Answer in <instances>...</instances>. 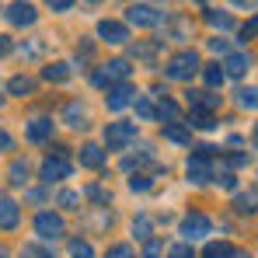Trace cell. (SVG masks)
Returning <instances> with one entry per match:
<instances>
[{"instance_id": "cell-1", "label": "cell", "mask_w": 258, "mask_h": 258, "mask_svg": "<svg viewBox=\"0 0 258 258\" xmlns=\"http://www.w3.org/2000/svg\"><path fill=\"white\" fill-rule=\"evenodd\" d=\"M199 70H203V63H199V52H196V49L174 52L171 59H168V67H164V74H168L171 81H192Z\"/></svg>"}, {"instance_id": "cell-2", "label": "cell", "mask_w": 258, "mask_h": 258, "mask_svg": "<svg viewBox=\"0 0 258 258\" xmlns=\"http://www.w3.org/2000/svg\"><path fill=\"white\" fill-rule=\"evenodd\" d=\"M210 154H213V147H196V154L188 157V181L206 185V181L216 178V168H213V161H210Z\"/></svg>"}, {"instance_id": "cell-3", "label": "cell", "mask_w": 258, "mask_h": 258, "mask_svg": "<svg viewBox=\"0 0 258 258\" xmlns=\"http://www.w3.org/2000/svg\"><path fill=\"white\" fill-rule=\"evenodd\" d=\"M126 77H129V63L126 59H112V63L98 67L91 81H94L98 87H108V91H112L115 84H126Z\"/></svg>"}, {"instance_id": "cell-4", "label": "cell", "mask_w": 258, "mask_h": 258, "mask_svg": "<svg viewBox=\"0 0 258 258\" xmlns=\"http://www.w3.org/2000/svg\"><path fill=\"white\" fill-rule=\"evenodd\" d=\"M136 140V122H108L105 126V143L108 150H126Z\"/></svg>"}, {"instance_id": "cell-5", "label": "cell", "mask_w": 258, "mask_h": 258, "mask_svg": "<svg viewBox=\"0 0 258 258\" xmlns=\"http://www.w3.org/2000/svg\"><path fill=\"white\" fill-rule=\"evenodd\" d=\"M178 234L185 237V241H199V237H206V234H213V220L206 213H188L181 220V227H178Z\"/></svg>"}, {"instance_id": "cell-6", "label": "cell", "mask_w": 258, "mask_h": 258, "mask_svg": "<svg viewBox=\"0 0 258 258\" xmlns=\"http://www.w3.org/2000/svg\"><path fill=\"white\" fill-rule=\"evenodd\" d=\"M63 230H67V223H63L59 213H39L35 216V234H39L42 241H59Z\"/></svg>"}, {"instance_id": "cell-7", "label": "cell", "mask_w": 258, "mask_h": 258, "mask_svg": "<svg viewBox=\"0 0 258 258\" xmlns=\"http://www.w3.org/2000/svg\"><path fill=\"white\" fill-rule=\"evenodd\" d=\"M70 174H74V164H70L67 157H56V154H52V157H45V161H42V181H49V185L70 178Z\"/></svg>"}, {"instance_id": "cell-8", "label": "cell", "mask_w": 258, "mask_h": 258, "mask_svg": "<svg viewBox=\"0 0 258 258\" xmlns=\"http://www.w3.org/2000/svg\"><path fill=\"white\" fill-rule=\"evenodd\" d=\"M129 25H136V28H154V25H161V11H154L150 4H133L126 11Z\"/></svg>"}, {"instance_id": "cell-9", "label": "cell", "mask_w": 258, "mask_h": 258, "mask_svg": "<svg viewBox=\"0 0 258 258\" xmlns=\"http://www.w3.org/2000/svg\"><path fill=\"white\" fill-rule=\"evenodd\" d=\"M7 21H11L14 28H28V25L39 21V11H35L32 4H25V0H18V4L7 7Z\"/></svg>"}, {"instance_id": "cell-10", "label": "cell", "mask_w": 258, "mask_h": 258, "mask_svg": "<svg viewBox=\"0 0 258 258\" xmlns=\"http://www.w3.org/2000/svg\"><path fill=\"white\" fill-rule=\"evenodd\" d=\"M98 39L101 42H108V45H122V42H129V28L122 25V21H101L98 25Z\"/></svg>"}, {"instance_id": "cell-11", "label": "cell", "mask_w": 258, "mask_h": 258, "mask_svg": "<svg viewBox=\"0 0 258 258\" xmlns=\"http://www.w3.org/2000/svg\"><path fill=\"white\" fill-rule=\"evenodd\" d=\"M188 105H192V112L213 115L216 108H220V94H213V91H188Z\"/></svg>"}, {"instance_id": "cell-12", "label": "cell", "mask_w": 258, "mask_h": 258, "mask_svg": "<svg viewBox=\"0 0 258 258\" xmlns=\"http://www.w3.org/2000/svg\"><path fill=\"white\" fill-rule=\"evenodd\" d=\"M223 70H227V77H237V81H241V77L251 70V56H248V52H230L227 63H223Z\"/></svg>"}, {"instance_id": "cell-13", "label": "cell", "mask_w": 258, "mask_h": 258, "mask_svg": "<svg viewBox=\"0 0 258 258\" xmlns=\"http://www.w3.org/2000/svg\"><path fill=\"white\" fill-rule=\"evenodd\" d=\"M133 94H136V91H133L129 84H115L112 91H108V112H122L129 101H136Z\"/></svg>"}, {"instance_id": "cell-14", "label": "cell", "mask_w": 258, "mask_h": 258, "mask_svg": "<svg viewBox=\"0 0 258 258\" xmlns=\"http://www.w3.org/2000/svg\"><path fill=\"white\" fill-rule=\"evenodd\" d=\"M25 136H28V143H45L52 136V119H32L25 126Z\"/></svg>"}, {"instance_id": "cell-15", "label": "cell", "mask_w": 258, "mask_h": 258, "mask_svg": "<svg viewBox=\"0 0 258 258\" xmlns=\"http://www.w3.org/2000/svg\"><path fill=\"white\" fill-rule=\"evenodd\" d=\"M21 220V210L14 199H0V230H14Z\"/></svg>"}, {"instance_id": "cell-16", "label": "cell", "mask_w": 258, "mask_h": 258, "mask_svg": "<svg viewBox=\"0 0 258 258\" xmlns=\"http://www.w3.org/2000/svg\"><path fill=\"white\" fill-rule=\"evenodd\" d=\"M164 140H171V143H192V129L181 126V122H164Z\"/></svg>"}, {"instance_id": "cell-17", "label": "cell", "mask_w": 258, "mask_h": 258, "mask_svg": "<svg viewBox=\"0 0 258 258\" xmlns=\"http://www.w3.org/2000/svg\"><path fill=\"white\" fill-rule=\"evenodd\" d=\"M81 164H84V168H101V164H105V150L94 147V143L81 147Z\"/></svg>"}, {"instance_id": "cell-18", "label": "cell", "mask_w": 258, "mask_h": 258, "mask_svg": "<svg viewBox=\"0 0 258 258\" xmlns=\"http://www.w3.org/2000/svg\"><path fill=\"white\" fill-rule=\"evenodd\" d=\"M7 91H11L14 98H25V94H32V91H35V81H32V77H25V74H18V77H11V81H7Z\"/></svg>"}, {"instance_id": "cell-19", "label": "cell", "mask_w": 258, "mask_h": 258, "mask_svg": "<svg viewBox=\"0 0 258 258\" xmlns=\"http://www.w3.org/2000/svg\"><path fill=\"white\" fill-rule=\"evenodd\" d=\"M237 251L227 244V241H210L206 248H203V258H234Z\"/></svg>"}, {"instance_id": "cell-20", "label": "cell", "mask_w": 258, "mask_h": 258, "mask_svg": "<svg viewBox=\"0 0 258 258\" xmlns=\"http://www.w3.org/2000/svg\"><path fill=\"white\" fill-rule=\"evenodd\" d=\"M42 77L49 81V84H59V81H67L70 77V63H49L42 70Z\"/></svg>"}, {"instance_id": "cell-21", "label": "cell", "mask_w": 258, "mask_h": 258, "mask_svg": "<svg viewBox=\"0 0 258 258\" xmlns=\"http://www.w3.org/2000/svg\"><path fill=\"white\" fill-rule=\"evenodd\" d=\"M234 210H237V213H255L258 210V192H237Z\"/></svg>"}, {"instance_id": "cell-22", "label": "cell", "mask_w": 258, "mask_h": 258, "mask_svg": "<svg viewBox=\"0 0 258 258\" xmlns=\"http://www.w3.org/2000/svg\"><path fill=\"white\" fill-rule=\"evenodd\" d=\"M67 126H74V129H84L87 126V112L74 101V105H67Z\"/></svg>"}, {"instance_id": "cell-23", "label": "cell", "mask_w": 258, "mask_h": 258, "mask_svg": "<svg viewBox=\"0 0 258 258\" xmlns=\"http://www.w3.org/2000/svg\"><path fill=\"white\" fill-rule=\"evenodd\" d=\"M223 77H227V70L220 67V63H210V67H203V81L210 87H220L223 84Z\"/></svg>"}, {"instance_id": "cell-24", "label": "cell", "mask_w": 258, "mask_h": 258, "mask_svg": "<svg viewBox=\"0 0 258 258\" xmlns=\"http://www.w3.org/2000/svg\"><path fill=\"white\" fill-rule=\"evenodd\" d=\"M25 181H28V161L18 157V161L11 164V185H25Z\"/></svg>"}, {"instance_id": "cell-25", "label": "cell", "mask_w": 258, "mask_h": 258, "mask_svg": "<svg viewBox=\"0 0 258 258\" xmlns=\"http://www.w3.org/2000/svg\"><path fill=\"white\" fill-rule=\"evenodd\" d=\"M206 25H213V28H234V18L220 14V11H206Z\"/></svg>"}, {"instance_id": "cell-26", "label": "cell", "mask_w": 258, "mask_h": 258, "mask_svg": "<svg viewBox=\"0 0 258 258\" xmlns=\"http://www.w3.org/2000/svg\"><path fill=\"white\" fill-rule=\"evenodd\" d=\"M237 105H241V108H258V87L237 91Z\"/></svg>"}, {"instance_id": "cell-27", "label": "cell", "mask_w": 258, "mask_h": 258, "mask_svg": "<svg viewBox=\"0 0 258 258\" xmlns=\"http://www.w3.org/2000/svg\"><path fill=\"white\" fill-rule=\"evenodd\" d=\"M213 115H206V112H192L188 115V129H213Z\"/></svg>"}, {"instance_id": "cell-28", "label": "cell", "mask_w": 258, "mask_h": 258, "mask_svg": "<svg viewBox=\"0 0 258 258\" xmlns=\"http://www.w3.org/2000/svg\"><path fill=\"white\" fill-rule=\"evenodd\" d=\"M70 255L74 258H94V248H91V241H70Z\"/></svg>"}, {"instance_id": "cell-29", "label": "cell", "mask_w": 258, "mask_h": 258, "mask_svg": "<svg viewBox=\"0 0 258 258\" xmlns=\"http://www.w3.org/2000/svg\"><path fill=\"white\" fill-rule=\"evenodd\" d=\"M157 115H161V119H168V122H174V119H178V105H174L171 98H164V101H161V108H157Z\"/></svg>"}, {"instance_id": "cell-30", "label": "cell", "mask_w": 258, "mask_h": 258, "mask_svg": "<svg viewBox=\"0 0 258 258\" xmlns=\"http://www.w3.org/2000/svg\"><path fill=\"white\" fill-rule=\"evenodd\" d=\"M136 115H140V119H147V122H150V119H154V115H157V108H154V105H150V101H147V98H136Z\"/></svg>"}, {"instance_id": "cell-31", "label": "cell", "mask_w": 258, "mask_h": 258, "mask_svg": "<svg viewBox=\"0 0 258 258\" xmlns=\"http://www.w3.org/2000/svg\"><path fill=\"white\" fill-rule=\"evenodd\" d=\"M133 234L150 241V216H136V223H133Z\"/></svg>"}, {"instance_id": "cell-32", "label": "cell", "mask_w": 258, "mask_h": 258, "mask_svg": "<svg viewBox=\"0 0 258 258\" xmlns=\"http://www.w3.org/2000/svg\"><path fill=\"white\" fill-rule=\"evenodd\" d=\"M21 258H52V251H45L39 244H25V248H21Z\"/></svg>"}, {"instance_id": "cell-33", "label": "cell", "mask_w": 258, "mask_h": 258, "mask_svg": "<svg viewBox=\"0 0 258 258\" xmlns=\"http://www.w3.org/2000/svg\"><path fill=\"white\" fill-rule=\"evenodd\" d=\"M241 39H244V42H251V39H258V14L251 18V21H244V28H241Z\"/></svg>"}, {"instance_id": "cell-34", "label": "cell", "mask_w": 258, "mask_h": 258, "mask_svg": "<svg viewBox=\"0 0 258 258\" xmlns=\"http://www.w3.org/2000/svg\"><path fill=\"white\" fill-rule=\"evenodd\" d=\"M105 258H133V248H129V244H112Z\"/></svg>"}, {"instance_id": "cell-35", "label": "cell", "mask_w": 258, "mask_h": 258, "mask_svg": "<svg viewBox=\"0 0 258 258\" xmlns=\"http://www.w3.org/2000/svg\"><path fill=\"white\" fill-rule=\"evenodd\" d=\"M154 52H157V42H150V45H136V49H133V56H140V59H154Z\"/></svg>"}, {"instance_id": "cell-36", "label": "cell", "mask_w": 258, "mask_h": 258, "mask_svg": "<svg viewBox=\"0 0 258 258\" xmlns=\"http://www.w3.org/2000/svg\"><path fill=\"white\" fill-rule=\"evenodd\" d=\"M168 258H196V251H192L188 244H174L171 251H168Z\"/></svg>"}, {"instance_id": "cell-37", "label": "cell", "mask_w": 258, "mask_h": 258, "mask_svg": "<svg viewBox=\"0 0 258 258\" xmlns=\"http://www.w3.org/2000/svg\"><path fill=\"white\" fill-rule=\"evenodd\" d=\"M143 258H161V241H154V237H150V241L143 244Z\"/></svg>"}, {"instance_id": "cell-38", "label": "cell", "mask_w": 258, "mask_h": 258, "mask_svg": "<svg viewBox=\"0 0 258 258\" xmlns=\"http://www.w3.org/2000/svg\"><path fill=\"white\" fill-rule=\"evenodd\" d=\"M150 185H154V181H150V178H143V174H140V178H129V188H133V192H147Z\"/></svg>"}, {"instance_id": "cell-39", "label": "cell", "mask_w": 258, "mask_h": 258, "mask_svg": "<svg viewBox=\"0 0 258 258\" xmlns=\"http://www.w3.org/2000/svg\"><path fill=\"white\" fill-rule=\"evenodd\" d=\"M77 203H81L77 192H63V196H59V206H67V210H77Z\"/></svg>"}, {"instance_id": "cell-40", "label": "cell", "mask_w": 258, "mask_h": 258, "mask_svg": "<svg viewBox=\"0 0 258 258\" xmlns=\"http://www.w3.org/2000/svg\"><path fill=\"white\" fill-rule=\"evenodd\" d=\"M210 49H213V52H223V56H230V42H227V39H210Z\"/></svg>"}, {"instance_id": "cell-41", "label": "cell", "mask_w": 258, "mask_h": 258, "mask_svg": "<svg viewBox=\"0 0 258 258\" xmlns=\"http://www.w3.org/2000/svg\"><path fill=\"white\" fill-rule=\"evenodd\" d=\"M87 196H91L94 203H108V192H105L101 185H94V188H87Z\"/></svg>"}, {"instance_id": "cell-42", "label": "cell", "mask_w": 258, "mask_h": 258, "mask_svg": "<svg viewBox=\"0 0 258 258\" xmlns=\"http://www.w3.org/2000/svg\"><path fill=\"white\" fill-rule=\"evenodd\" d=\"M45 7H49V11H70L74 0H45Z\"/></svg>"}, {"instance_id": "cell-43", "label": "cell", "mask_w": 258, "mask_h": 258, "mask_svg": "<svg viewBox=\"0 0 258 258\" xmlns=\"http://www.w3.org/2000/svg\"><path fill=\"white\" fill-rule=\"evenodd\" d=\"M216 181H220L223 188H234V185H237V181H234V174H230V171H216Z\"/></svg>"}, {"instance_id": "cell-44", "label": "cell", "mask_w": 258, "mask_h": 258, "mask_svg": "<svg viewBox=\"0 0 258 258\" xmlns=\"http://www.w3.org/2000/svg\"><path fill=\"white\" fill-rule=\"evenodd\" d=\"M227 161H230V168H244V164H248V154H241V150H237V154H230Z\"/></svg>"}, {"instance_id": "cell-45", "label": "cell", "mask_w": 258, "mask_h": 258, "mask_svg": "<svg viewBox=\"0 0 258 258\" xmlns=\"http://www.w3.org/2000/svg\"><path fill=\"white\" fill-rule=\"evenodd\" d=\"M14 147V140H11V133L7 129H0V150H11Z\"/></svg>"}, {"instance_id": "cell-46", "label": "cell", "mask_w": 258, "mask_h": 258, "mask_svg": "<svg viewBox=\"0 0 258 258\" xmlns=\"http://www.w3.org/2000/svg\"><path fill=\"white\" fill-rule=\"evenodd\" d=\"M174 32H178V39H185L188 35V21H174Z\"/></svg>"}, {"instance_id": "cell-47", "label": "cell", "mask_w": 258, "mask_h": 258, "mask_svg": "<svg viewBox=\"0 0 258 258\" xmlns=\"http://www.w3.org/2000/svg\"><path fill=\"white\" fill-rule=\"evenodd\" d=\"M7 49H11V42H7V39H4V35H0V56H4V52H7Z\"/></svg>"}, {"instance_id": "cell-48", "label": "cell", "mask_w": 258, "mask_h": 258, "mask_svg": "<svg viewBox=\"0 0 258 258\" xmlns=\"http://www.w3.org/2000/svg\"><path fill=\"white\" fill-rule=\"evenodd\" d=\"M234 258H251V255H248V251H237V255H234Z\"/></svg>"}, {"instance_id": "cell-49", "label": "cell", "mask_w": 258, "mask_h": 258, "mask_svg": "<svg viewBox=\"0 0 258 258\" xmlns=\"http://www.w3.org/2000/svg\"><path fill=\"white\" fill-rule=\"evenodd\" d=\"M251 136H255V143H258V122H255V129H251Z\"/></svg>"}, {"instance_id": "cell-50", "label": "cell", "mask_w": 258, "mask_h": 258, "mask_svg": "<svg viewBox=\"0 0 258 258\" xmlns=\"http://www.w3.org/2000/svg\"><path fill=\"white\" fill-rule=\"evenodd\" d=\"M230 4H248V0H230Z\"/></svg>"}, {"instance_id": "cell-51", "label": "cell", "mask_w": 258, "mask_h": 258, "mask_svg": "<svg viewBox=\"0 0 258 258\" xmlns=\"http://www.w3.org/2000/svg\"><path fill=\"white\" fill-rule=\"evenodd\" d=\"M0 258H7V251H4V248H0Z\"/></svg>"}, {"instance_id": "cell-52", "label": "cell", "mask_w": 258, "mask_h": 258, "mask_svg": "<svg viewBox=\"0 0 258 258\" xmlns=\"http://www.w3.org/2000/svg\"><path fill=\"white\" fill-rule=\"evenodd\" d=\"M91 4H98V0H91Z\"/></svg>"}]
</instances>
